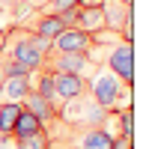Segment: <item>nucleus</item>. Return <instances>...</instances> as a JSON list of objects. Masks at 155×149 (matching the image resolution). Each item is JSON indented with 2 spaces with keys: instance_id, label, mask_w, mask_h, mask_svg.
Segmentation results:
<instances>
[{
  "instance_id": "obj_11",
  "label": "nucleus",
  "mask_w": 155,
  "mask_h": 149,
  "mask_svg": "<svg viewBox=\"0 0 155 149\" xmlns=\"http://www.w3.org/2000/svg\"><path fill=\"white\" fill-rule=\"evenodd\" d=\"M36 131H42V122H39L36 116L30 111H24L21 108V113H18V119H15V125H12V140H24V137H30V134H36Z\"/></svg>"
},
{
  "instance_id": "obj_10",
  "label": "nucleus",
  "mask_w": 155,
  "mask_h": 149,
  "mask_svg": "<svg viewBox=\"0 0 155 149\" xmlns=\"http://www.w3.org/2000/svg\"><path fill=\"white\" fill-rule=\"evenodd\" d=\"M33 90V74H24V78H6L3 81V93L0 98L3 101H12V104H21L24 95Z\"/></svg>"
},
{
  "instance_id": "obj_6",
  "label": "nucleus",
  "mask_w": 155,
  "mask_h": 149,
  "mask_svg": "<svg viewBox=\"0 0 155 149\" xmlns=\"http://www.w3.org/2000/svg\"><path fill=\"white\" fill-rule=\"evenodd\" d=\"M24 27H30V30H33L39 39H45V42H54V39L66 30V24L60 21L57 12H45V9H39L36 15H33V21L24 24Z\"/></svg>"
},
{
  "instance_id": "obj_14",
  "label": "nucleus",
  "mask_w": 155,
  "mask_h": 149,
  "mask_svg": "<svg viewBox=\"0 0 155 149\" xmlns=\"http://www.w3.org/2000/svg\"><path fill=\"white\" fill-rule=\"evenodd\" d=\"M75 6H81V0H48L45 12H63V9H75Z\"/></svg>"
},
{
  "instance_id": "obj_5",
  "label": "nucleus",
  "mask_w": 155,
  "mask_h": 149,
  "mask_svg": "<svg viewBox=\"0 0 155 149\" xmlns=\"http://www.w3.org/2000/svg\"><path fill=\"white\" fill-rule=\"evenodd\" d=\"M93 45V33H84L78 27H66L54 42H51V51H63V54H87Z\"/></svg>"
},
{
  "instance_id": "obj_16",
  "label": "nucleus",
  "mask_w": 155,
  "mask_h": 149,
  "mask_svg": "<svg viewBox=\"0 0 155 149\" xmlns=\"http://www.w3.org/2000/svg\"><path fill=\"white\" fill-rule=\"evenodd\" d=\"M104 0H81V6H101Z\"/></svg>"
},
{
  "instance_id": "obj_7",
  "label": "nucleus",
  "mask_w": 155,
  "mask_h": 149,
  "mask_svg": "<svg viewBox=\"0 0 155 149\" xmlns=\"http://www.w3.org/2000/svg\"><path fill=\"white\" fill-rule=\"evenodd\" d=\"M21 108L33 113L39 122H42V128H48V125H54V122H57V108H54V104H51V101H48L45 95H39L36 90H30V93L24 95Z\"/></svg>"
},
{
  "instance_id": "obj_2",
  "label": "nucleus",
  "mask_w": 155,
  "mask_h": 149,
  "mask_svg": "<svg viewBox=\"0 0 155 149\" xmlns=\"http://www.w3.org/2000/svg\"><path fill=\"white\" fill-rule=\"evenodd\" d=\"M87 95L104 111H119L131 104V87L122 84L104 63L93 66V74H87Z\"/></svg>"
},
{
  "instance_id": "obj_1",
  "label": "nucleus",
  "mask_w": 155,
  "mask_h": 149,
  "mask_svg": "<svg viewBox=\"0 0 155 149\" xmlns=\"http://www.w3.org/2000/svg\"><path fill=\"white\" fill-rule=\"evenodd\" d=\"M51 51V42L39 39L30 27H9L3 33V48H0V60H12L24 66L27 72H42L45 57Z\"/></svg>"
},
{
  "instance_id": "obj_8",
  "label": "nucleus",
  "mask_w": 155,
  "mask_h": 149,
  "mask_svg": "<svg viewBox=\"0 0 155 149\" xmlns=\"http://www.w3.org/2000/svg\"><path fill=\"white\" fill-rule=\"evenodd\" d=\"M54 93H57V108H60L63 101L87 93V78L84 74H54Z\"/></svg>"
},
{
  "instance_id": "obj_13",
  "label": "nucleus",
  "mask_w": 155,
  "mask_h": 149,
  "mask_svg": "<svg viewBox=\"0 0 155 149\" xmlns=\"http://www.w3.org/2000/svg\"><path fill=\"white\" fill-rule=\"evenodd\" d=\"M48 146H51V134L45 128L30 134V137H24V140H15V149H48Z\"/></svg>"
},
{
  "instance_id": "obj_18",
  "label": "nucleus",
  "mask_w": 155,
  "mask_h": 149,
  "mask_svg": "<svg viewBox=\"0 0 155 149\" xmlns=\"http://www.w3.org/2000/svg\"><path fill=\"white\" fill-rule=\"evenodd\" d=\"M48 149H63V146H54V143H51V146H48Z\"/></svg>"
},
{
  "instance_id": "obj_9",
  "label": "nucleus",
  "mask_w": 155,
  "mask_h": 149,
  "mask_svg": "<svg viewBox=\"0 0 155 149\" xmlns=\"http://www.w3.org/2000/svg\"><path fill=\"white\" fill-rule=\"evenodd\" d=\"M72 27L84 30V33H98V30H104V12H101V6H78Z\"/></svg>"
},
{
  "instance_id": "obj_3",
  "label": "nucleus",
  "mask_w": 155,
  "mask_h": 149,
  "mask_svg": "<svg viewBox=\"0 0 155 149\" xmlns=\"http://www.w3.org/2000/svg\"><path fill=\"white\" fill-rule=\"evenodd\" d=\"M104 66H107L122 84L131 87V84H134V45L116 42L114 48L107 51V57H104Z\"/></svg>"
},
{
  "instance_id": "obj_17",
  "label": "nucleus",
  "mask_w": 155,
  "mask_h": 149,
  "mask_svg": "<svg viewBox=\"0 0 155 149\" xmlns=\"http://www.w3.org/2000/svg\"><path fill=\"white\" fill-rule=\"evenodd\" d=\"M3 81H6V74H3V66H0V93H3Z\"/></svg>"
},
{
  "instance_id": "obj_4",
  "label": "nucleus",
  "mask_w": 155,
  "mask_h": 149,
  "mask_svg": "<svg viewBox=\"0 0 155 149\" xmlns=\"http://www.w3.org/2000/svg\"><path fill=\"white\" fill-rule=\"evenodd\" d=\"M45 72H54V74H84L93 69L87 54H63V51H48L45 57Z\"/></svg>"
},
{
  "instance_id": "obj_12",
  "label": "nucleus",
  "mask_w": 155,
  "mask_h": 149,
  "mask_svg": "<svg viewBox=\"0 0 155 149\" xmlns=\"http://www.w3.org/2000/svg\"><path fill=\"white\" fill-rule=\"evenodd\" d=\"M21 113V104H12V101H0V137H9L12 134V125Z\"/></svg>"
},
{
  "instance_id": "obj_15",
  "label": "nucleus",
  "mask_w": 155,
  "mask_h": 149,
  "mask_svg": "<svg viewBox=\"0 0 155 149\" xmlns=\"http://www.w3.org/2000/svg\"><path fill=\"white\" fill-rule=\"evenodd\" d=\"M110 149H134V137H122V134H116Z\"/></svg>"
}]
</instances>
